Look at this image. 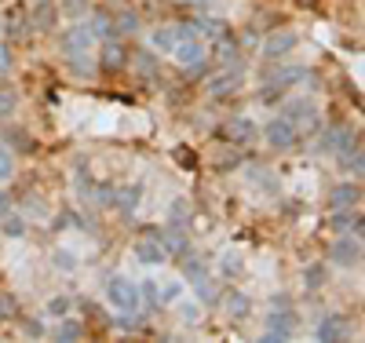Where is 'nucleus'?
Returning a JSON list of instances; mask_svg holds the SVG:
<instances>
[{"mask_svg":"<svg viewBox=\"0 0 365 343\" xmlns=\"http://www.w3.org/2000/svg\"><path fill=\"white\" fill-rule=\"evenodd\" d=\"M245 88V62H230V66H212L208 77H205V91L208 99L216 103H227L230 96Z\"/></svg>","mask_w":365,"mask_h":343,"instance_id":"nucleus-1","label":"nucleus"},{"mask_svg":"<svg viewBox=\"0 0 365 343\" xmlns=\"http://www.w3.org/2000/svg\"><path fill=\"white\" fill-rule=\"evenodd\" d=\"M106 303L125 318H135L143 310V300H139V282H132L128 274H113L106 282Z\"/></svg>","mask_w":365,"mask_h":343,"instance_id":"nucleus-2","label":"nucleus"},{"mask_svg":"<svg viewBox=\"0 0 365 343\" xmlns=\"http://www.w3.org/2000/svg\"><path fill=\"white\" fill-rule=\"evenodd\" d=\"M282 103H285V106H282V117L296 124V132H299V135H314V132L322 128V110H318L314 99H307V96H292V99H282Z\"/></svg>","mask_w":365,"mask_h":343,"instance_id":"nucleus-3","label":"nucleus"},{"mask_svg":"<svg viewBox=\"0 0 365 343\" xmlns=\"http://www.w3.org/2000/svg\"><path fill=\"white\" fill-rule=\"evenodd\" d=\"M299 332V310L296 307H270L267 310V329H263V343H289Z\"/></svg>","mask_w":365,"mask_h":343,"instance_id":"nucleus-4","label":"nucleus"},{"mask_svg":"<svg viewBox=\"0 0 365 343\" xmlns=\"http://www.w3.org/2000/svg\"><path fill=\"white\" fill-rule=\"evenodd\" d=\"M314 135H318V139H314L311 150L318 153V158H336V153H344L347 146L358 143V132L351 128V124H332V128H325V124H322Z\"/></svg>","mask_w":365,"mask_h":343,"instance_id":"nucleus-5","label":"nucleus"},{"mask_svg":"<svg viewBox=\"0 0 365 343\" xmlns=\"http://www.w3.org/2000/svg\"><path fill=\"white\" fill-rule=\"evenodd\" d=\"M91 44H96V34H91L88 19L70 22V26H66V34L58 37V51H63V55H88Z\"/></svg>","mask_w":365,"mask_h":343,"instance_id":"nucleus-6","label":"nucleus"},{"mask_svg":"<svg viewBox=\"0 0 365 343\" xmlns=\"http://www.w3.org/2000/svg\"><path fill=\"white\" fill-rule=\"evenodd\" d=\"M351 336H354V325H351L344 314H336V310L322 314L318 325H314V339H318V343H344V339H351Z\"/></svg>","mask_w":365,"mask_h":343,"instance_id":"nucleus-7","label":"nucleus"},{"mask_svg":"<svg viewBox=\"0 0 365 343\" xmlns=\"http://www.w3.org/2000/svg\"><path fill=\"white\" fill-rule=\"evenodd\" d=\"M263 139H267L270 150H292V146L299 143V132H296L292 121H285V117L278 113V117H270V121L263 124Z\"/></svg>","mask_w":365,"mask_h":343,"instance_id":"nucleus-8","label":"nucleus"},{"mask_svg":"<svg viewBox=\"0 0 365 343\" xmlns=\"http://www.w3.org/2000/svg\"><path fill=\"white\" fill-rule=\"evenodd\" d=\"M296 44H299V34H296V29H274V34H267V37L259 41V51H263L267 62H278V58L292 55Z\"/></svg>","mask_w":365,"mask_h":343,"instance_id":"nucleus-9","label":"nucleus"},{"mask_svg":"<svg viewBox=\"0 0 365 343\" xmlns=\"http://www.w3.org/2000/svg\"><path fill=\"white\" fill-rule=\"evenodd\" d=\"M329 263L332 267H358L361 263V237L336 234V241L329 245Z\"/></svg>","mask_w":365,"mask_h":343,"instance_id":"nucleus-10","label":"nucleus"},{"mask_svg":"<svg viewBox=\"0 0 365 343\" xmlns=\"http://www.w3.org/2000/svg\"><path fill=\"white\" fill-rule=\"evenodd\" d=\"M26 19H29V29H34V34H51L63 15H58L55 0H34V8L26 11Z\"/></svg>","mask_w":365,"mask_h":343,"instance_id":"nucleus-11","label":"nucleus"},{"mask_svg":"<svg viewBox=\"0 0 365 343\" xmlns=\"http://www.w3.org/2000/svg\"><path fill=\"white\" fill-rule=\"evenodd\" d=\"M99 70L103 73H125L128 70V44L125 41H103L99 48Z\"/></svg>","mask_w":365,"mask_h":343,"instance_id":"nucleus-12","label":"nucleus"},{"mask_svg":"<svg viewBox=\"0 0 365 343\" xmlns=\"http://www.w3.org/2000/svg\"><path fill=\"white\" fill-rule=\"evenodd\" d=\"M329 230H332V234H354V237H361V234H365V215H361V208H332Z\"/></svg>","mask_w":365,"mask_h":343,"instance_id":"nucleus-13","label":"nucleus"},{"mask_svg":"<svg viewBox=\"0 0 365 343\" xmlns=\"http://www.w3.org/2000/svg\"><path fill=\"white\" fill-rule=\"evenodd\" d=\"M135 260H139L143 267H161V263L168 260V252H165V245H161L158 230H150L146 237L135 241Z\"/></svg>","mask_w":365,"mask_h":343,"instance_id":"nucleus-14","label":"nucleus"},{"mask_svg":"<svg viewBox=\"0 0 365 343\" xmlns=\"http://www.w3.org/2000/svg\"><path fill=\"white\" fill-rule=\"evenodd\" d=\"M245 179L256 186L263 198H278V194H282V179H278V172H270L267 165H249V168H245Z\"/></svg>","mask_w":365,"mask_h":343,"instance_id":"nucleus-15","label":"nucleus"},{"mask_svg":"<svg viewBox=\"0 0 365 343\" xmlns=\"http://www.w3.org/2000/svg\"><path fill=\"white\" fill-rule=\"evenodd\" d=\"M361 205V179H347L329 190V208H358Z\"/></svg>","mask_w":365,"mask_h":343,"instance_id":"nucleus-16","label":"nucleus"},{"mask_svg":"<svg viewBox=\"0 0 365 343\" xmlns=\"http://www.w3.org/2000/svg\"><path fill=\"white\" fill-rule=\"evenodd\" d=\"M256 135H259V132H256V121H252V117H230V121L223 124V139H230L234 146H249Z\"/></svg>","mask_w":365,"mask_h":343,"instance_id":"nucleus-17","label":"nucleus"},{"mask_svg":"<svg viewBox=\"0 0 365 343\" xmlns=\"http://www.w3.org/2000/svg\"><path fill=\"white\" fill-rule=\"evenodd\" d=\"M139 201H143V183H132V186H120V190H113V205H110V208H117L125 220H132L135 208H139Z\"/></svg>","mask_w":365,"mask_h":343,"instance_id":"nucleus-18","label":"nucleus"},{"mask_svg":"<svg viewBox=\"0 0 365 343\" xmlns=\"http://www.w3.org/2000/svg\"><path fill=\"white\" fill-rule=\"evenodd\" d=\"M179 44V34H175V22H161L150 29V37H146V48H154L161 55H172V48Z\"/></svg>","mask_w":365,"mask_h":343,"instance_id":"nucleus-19","label":"nucleus"},{"mask_svg":"<svg viewBox=\"0 0 365 343\" xmlns=\"http://www.w3.org/2000/svg\"><path fill=\"white\" fill-rule=\"evenodd\" d=\"M220 307L227 310V318H230V322H245V318L252 314V300H249L245 292H237V289H230V292H223V300H220Z\"/></svg>","mask_w":365,"mask_h":343,"instance_id":"nucleus-20","label":"nucleus"},{"mask_svg":"<svg viewBox=\"0 0 365 343\" xmlns=\"http://www.w3.org/2000/svg\"><path fill=\"white\" fill-rule=\"evenodd\" d=\"M158 237H161V245H165V252L168 256H187L190 252V237H187V230H182V227H165V230H158Z\"/></svg>","mask_w":365,"mask_h":343,"instance_id":"nucleus-21","label":"nucleus"},{"mask_svg":"<svg viewBox=\"0 0 365 343\" xmlns=\"http://www.w3.org/2000/svg\"><path fill=\"white\" fill-rule=\"evenodd\" d=\"M84 336H88V332H84V322L73 318V314L58 318L55 332H48V339H55V343H77V339H84Z\"/></svg>","mask_w":365,"mask_h":343,"instance_id":"nucleus-22","label":"nucleus"},{"mask_svg":"<svg viewBox=\"0 0 365 343\" xmlns=\"http://www.w3.org/2000/svg\"><path fill=\"white\" fill-rule=\"evenodd\" d=\"M336 165H340L351 179H361V172H365V150H361V139H358L354 146H347L344 153H336Z\"/></svg>","mask_w":365,"mask_h":343,"instance_id":"nucleus-23","label":"nucleus"},{"mask_svg":"<svg viewBox=\"0 0 365 343\" xmlns=\"http://www.w3.org/2000/svg\"><path fill=\"white\" fill-rule=\"evenodd\" d=\"M4 41H22V37H29V19H26V11L15 4V8H4Z\"/></svg>","mask_w":365,"mask_h":343,"instance_id":"nucleus-24","label":"nucleus"},{"mask_svg":"<svg viewBox=\"0 0 365 343\" xmlns=\"http://www.w3.org/2000/svg\"><path fill=\"white\" fill-rule=\"evenodd\" d=\"M128 66L143 77H154L158 73V51L154 48H128Z\"/></svg>","mask_w":365,"mask_h":343,"instance_id":"nucleus-25","label":"nucleus"},{"mask_svg":"<svg viewBox=\"0 0 365 343\" xmlns=\"http://www.w3.org/2000/svg\"><path fill=\"white\" fill-rule=\"evenodd\" d=\"M88 26H91V34H96V41H113V37H117V29H113V11H106V8H96V11H91ZM117 41H120V37H117Z\"/></svg>","mask_w":365,"mask_h":343,"instance_id":"nucleus-26","label":"nucleus"},{"mask_svg":"<svg viewBox=\"0 0 365 343\" xmlns=\"http://www.w3.org/2000/svg\"><path fill=\"white\" fill-rule=\"evenodd\" d=\"M194 292H197L201 307H220V300H223V289H220L216 277H212V270L201 277V282H194Z\"/></svg>","mask_w":365,"mask_h":343,"instance_id":"nucleus-27","label":"nucleus"},{"mask_svg":"<svg viewBox=\"0 0 365 343\" xmlns=\"http://www.w3.org/2000/svg\"><path fill=\"white\" fill-rule=\"evenodd\" d=\"M179 274H182V282H187V285H194V282H201V277L208 274V263L201 256L187 252V256H179Z\"/></svg>","mask_w":365,"mask_h":343,"instance_id":"nucleus-28","label":"nucleus"},{"mask_svg":"<svg viewBox=\"0 0 365 343\" xmlns=\"http://www.w3.org/2000/svg\"><path fill=\"white\" fill-rule=\"evenodd\" d=\"M19 212L26 215V220H48V215H51L48 201H44L41 194H34V190H29V194H22V201H19Z\"/></svg>","mask_w":365,"mask_h":343,"instance_id":"nucleus-29","label":"nucleus"},{"mask_svg":"<svg viewBox=\"0 0 365 343\" xmlns=\"http://www.w3.org/2000/svg\"><path fill=\"white\" fill-rule=\"evenodd\" d=\"M172 58L179 62V66H190V62L205 58V41H179L172 48Z\"/></svg>","mask_w":365,"mask_h":343,"instance_id":"nucleus-30","label":"nucleus"},{"mask_svg":"<svg viewBox=\"0 0 365 343\" xmlns=\"http://www.w3.org/2000/svg\"><path fill=\"white\" fill-rule=\"evenodd\" d=\"M241 274H245V260H241L237 248H227V252L220 256V277H227V282H237Z\"/></svg>","mask_w":365,"mask_h":343,"instance_id":"nucleus-31","label":"nucleus"},{"mask_svg":"<svg viewBox=\"0 0 365 343\" xmlns=\"http://www.w3.org/2000/svg\"><path fill=\"white\" fill-rule=\"evenodd\" d=\"M190 220H194V205H190L187 198H172V205H168V223L187 230V227H190Z\"/></svg>","mask_w":365,"mask_h":343,"instance_id":"nucleus-32","label":"nucleus"},{"mask_svg":"<svg viewBox=\"0 0 365 343\" xmlns=\"http://www.w3.org/2000/svg\"><path fill=\"white\" fill-rule=\"evenodd\" d=\"M113 29H117V37L125 41V37H135L139 29H143V22H139V15L135 11H113Z\"/></svg>","mask_w":365,"mask_h":343,"instance_id":"nucleus-33","label":"nucleus"},{"mask_svg":"<svg viewBox=\"0 0 365 343\" xmlns=\"http://www.w3.org/2000/svg\"><path fill=\"white\" fill-rule=\"evenodd\" d=\"M66 70H70V77L88 81V77H96V58L91 55H66Z\"/></svg>","mask_w":365,"mask_h":343,"instance_id":"nucleus-34","label":"nucleus"},{"mask_svg":"<svg viewBox=\"0 0 365 343\" xmlns=\"http://www.w3.org/2000/svg\"><path fill=\"white\" fill-rule=\"evenodd\" d=\"M325 282H329V263H307L303 267V285H307L311 292H318Z\"/></svg>","mask_w":365,"mask_h":343,"instance_id":"nucleus-35","label":"nucleus"},{"mask_svg":"<svg viewBox=\"0 0 365 343\" xmlns=\"http://www.w3.org/2000/svg\"><path fill=\"white\" fill-rule=\"evenodd\" d=\"M0 230H4L8 237H22L26 234V215L22 212H0Z\"/></svg>","mask_w":365,"mask_h":343,"instance_id":"nucleus-36","label":"nucleus"},{"mask_svg":"<svg viewBox=\"0 0 365 343\" xmlns=\"http://www.w3.org/2000/svg\"><path fill=\"white\" fill-rule=\"evenodd\" d=\"M77 263H81V260H77V252H70L66 245H58L55 252H51V267H55L58 274H73V270H77Z\"/></svg>","mask_w":365,"mask_h":343,"instance_id":"nucleus-37","label":"nucleus"},{"mask_svg":"<svg viewBox=\"0 0 365 343\" xmlns=\"http://www.w3.org/2000/svg\"><path fill=\"white\" fill-rule=\"evenodd\" d=\"M15 168H19L15 150H11L8 143H0V183H11V179H15Z\"/></svg>","mask_w":365,"mask_h":343,"instance_id":"nucleus-38","label":"nucleus"},{"mask_svg":"<svg viewBox=\"0 0 365 343\" xmlns=\"http://www.w3.org/2000/svg\"><path fill=\"white\" fill-rule=\"evenodd\" d=\"M91 11V0H58V15H66L70 22L84 19Z\"/></svg>","mask_w":365,"mask_h":343,"instance_id":"nucleus-39","label":"nucleus"},{"mask_svg":"<svg viewBox=\"0 0 365 343\" xmlns=\"http://www.w3.org/2000/svg\"><path fill=\"white\" fill-rule=\"evenodd\" d=\"M15 110H19V91L8 88V84H0V124H4Z\"/></svg>","mask_w":365,"mask_h":343,"instance_id":"nucleus-40","label":"nucleus"},{"mask_svg":"<svg viewBox=\"0 0 365 343\" xmlns=\"http://www.w3.org/2000/svg\"><path fill=\"white\" fill-rule=\"evenodd\" d=\"M44 310H48L51 318H66L70 310H73V296H66V292H58V296H51V300H48V307H44Z\"/></svg>","mask_w":365,"mask_h":343,"instance_id":"nucleus-41","label":"nucleus"},{"mask_svg":"<svg viewBox=\"0 0 365 343\" xmlns=\"http://www.w3.org/2000/svg\"><path fill=\"white\" fill-rule=\"evenodd\" d=\"M139 300H143V307H161V289H158L154 277L139 282Z\"/></svg>","mask_w":365,"mask_h":343,"instance_id":"nucleus-42","label":"nucleus"},{"mask_svg":"<svg viewBox=\"0 0 365 343\" xmlns=\"http://www.w3.org/2000/svg\"><path fill=\"white\" fill-rule=\"evenodd\" d=\"M208 66H212V62H208V55H205V58L190 62V66H179V70H182V77H187V81H205V77H208Z\"/></svg>","mask_w":365,"mask_h":343,"instance_id":"nucleus-43","label":"nucleus"},{"mask_svg":"<svg viewBox=\"0 0 365 343\" xmlns=\"http://www.w3.org/2000/svg\"><path fill=\"white\" fill-rule=\"evenodd\" d=\"M179 318L187 322V325H197V322H201V303H194V300L179 303Z\"/></svg>","mask_w":365,"mask_h":343,"instance_id":"nucleus-44","label":"nucleus"},{"mask_svg":"<svg viewBox=\"0 0 365 343\" xmlns=\"http://www.w3.org/2000/svg\"><path fill=\"white\" fill-rule=\"evenodd\" d=\"M22 336L26 339H48V329H44V322L29 318V322H22Z\"/></svg>","mask_w":365,"mask_h":343,"instance_id":"nucleus-45","label":"nucleus"},{"mask_svg":"<svg viewBox=\"0 0 365 343\" xmlns=\"http://www.w3.org/2000/svg\"><path fill=\"white\" fill-rule=\"evenodd\" d=\"M179 296H182V277H179V282H168L161 289V303H179Z\"/></svg>","mask_w":365,"mask_h":343,"instance_id":"nucleus-46","label":"nucleus"},{"mask_svg":"<svg viewBox=\"0 0 365 343\" xmlns=\"http://www.w3.org/2000/svg\"><path fill=\"white\" fill-rule=\"evenodd\" d=\"M175 4L194 8V11H216V4H212V0H175Z\"/></svg>","mask_w":365,"mask_h":343,"instance_id":"nucleus-47","label":"nucleus"},{"mask_svg":"<svg viewBox=\"0 0 365 343\" xmlns=\"http://www.w3.org/2000/svg\"><path fill=\"white\" fill-rule=\"evenodd\" d=\"M8 70H11V44L0 41V73H8Z\"/></svg>","mask_w":365,"mask_h":343,"instance_id":"nucleus-48","label":"nucleus"},{"mask_svg":"<svg viewBox=\"0 0 365 343\" xmlns=\"http://www.w3.org/2000/svg\"><path fill=\"white\" fill-rule=\"evenodd\" d=\"M15 314V296H0V322H8Z\"/></svg>","mask_w":365,"mask_h":343,"instance_id":"nucleus-49","label":"nucleus"},{"mask_svg":"<svg viewBox=\"0 0 365 343\" xmlns=\"http://www.w3.org/2000/svg\"><path fill=\"white\" fill-rule=\"evenodd\" d=\"M267 303H270V307H296V303H292V296H289V292H274V296H270V300H267Z\"/></svg>","mask_w":365,"mask_h":343,"instance_id":"nucleus-50","label":"nucleus"},{"mask_svg":"<svg viewBox=\"0 0 365 343\" xmlns=\"http://www.w3.org/2000/svg\"><path fill=\"white\" fill-rule=\"evenodd\" d=\"M0 11H4V8H0Z\"/></svg>","mask_w":365,"mask_h":343,"instance_id":"nucleus-51","label":"nucleus"}]
</instances>
